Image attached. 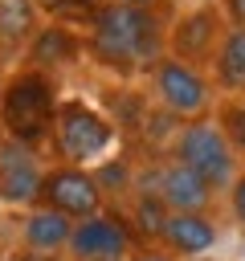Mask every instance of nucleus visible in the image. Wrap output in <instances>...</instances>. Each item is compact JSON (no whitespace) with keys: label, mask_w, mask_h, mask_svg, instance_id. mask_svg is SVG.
<instances>
[{"label":"nucleus","mask_w":245,"mask_h":261,"mask_svg":"<svg viewBox=\"0 0 245 261\" xmlns=\"http://www.w3.org/2000/svg\"><path fill=\"white\" fill-rule=\"evenodd\" d=\"M86 24H90L86 53L114 73H139V69L151 73V65L167 53V33L155 8L106 0Z\"/></svg>","instance_id":"nucleus-1"},{"label":"nucleus","mask_w":245,"mask_h":261,"mask_svg":"<svg viewBox=\"0 0 245 261\" xmlns=\"http://www.w3.org/2000/svg\"><path fill=\"white\" fill-rule=\"evenodd\" d=\"M57 118V86L41 69H16L0 90V126L8 139H20L29 147H41L53 135Z\"/></svg>","instance_id":"nucleus-2"},{"label":"nucleus","mask_w":245,"mask_h":261,"mask_svg":"<svg viewBox=\"0 0 245 261\" xmlns=\"http://www.w3.org/2000/svg\"><path fill=\"white\" fill-rule=\"evenodd\" d=\"M167 159L192 167L216 196H225L233 188V179L241 175V155L233 151V143L225 139V130L212 118H192L180 122L172 143H167Z\"/></svg>","instance_id":"nucleus-3"},{"label":"nucleus","mask_w":245,"mask_h":261,"mask_svg":"<svg viewBox=\"0 0 245 261\" xmlns=\"http://www.w3.org/2000/svg\"><path fill=\"white\" fill-rule=\"evenodd\" d=\"M118 130L106 114H98L90 102L82 98H65L57 102V118H53V151L61 163L74 167H94L102 155H110Z\"/></svg>","instance_id":"nucleus-4"},{"label":"nucleus","mask_w":245,"mask_h":261,"mask_svg":"<svg viewBox=\"0 0 245 261\" xmlns=\"http://www.w3.org/2000/svg\"><path fill=\"white\" fill-rule=\"evenodd\" d=\"M151 90H155V102L159 110H167L172 118L180 122H192V118H208V110H216V86L204 69L188 65V61H176V57H159L151 65Z\"/></svg>","instance_id":"nucleus-5"},{"label":"nucleus","mask_w":245,"mask_h":261,"mask_svg":"<svg viewBox=\"0 0 245 261\" xmlns=\"http://www.w3.org/2000/svg\"><path fill=\"white\" fill-rule=\"evenodd\" d=\"M225 33H229V20H225L220 4H192L167 29V57L204 69V65H212Z\"/></svg>","instance_id":"nucleus-6"},{"label":"nucleus","mask_w":245,"mask_h":261,"mask_svg":"<svg viewBox=\"0 0 245 261\" xmlns=\"http://www.w3.org/2000/svg\"><path fill=\"white\" fill-rule=\"evenodd\" d=\"M37 204L53 208V212H61L69 220H86V216H98L106 208V192L98 188V179H94L90 167L57 163V167H45Z\"/></svg>","instance_id":"nucleus-7"},{"label":"nucleus","mask_w":245,"mask_h":261,"mask_svg":"<svg viewBox=\"0 0 245 261\" xmlns=\"http://www.w3.org/2000/svg\"><path fill=\"white\" fill-rule=\"evenodd\" d=\"M41 179H45V163L37 147L0 135V204L33 208L41 196Z\"/></svg>","instance_id":"nucleus-8"},{"label":"nucleus","mask_w":245,"mask_h":261,"mask_svg":"<svg viewBox=\"0 0 245 261\" xmlns=\"http://www.w3.org/2000/svg\"><path fill=\"white\" fill-rule=\"evenodd\" d=\"M69 261H127L131 257V232L127 220L114 212H98L86 220H74L69 245H65Z\"/></svg>","instance_id":"nucleus-9"},{"label":"nucleus","mask_w":245,"mask_h":261,"mask_svg":"<svg viewBox=\"0 0 245 261\" xmlns=\"http://www.w3.org/2000/svg\"><path fill=\"white\" fill-rule=\"evenodd\" d=\"M147 192L159 196L167 212H208L212 200H216V192H212L192 167H184V163H176V159L159 163V167L147 175Z\"/></svg>","instance_id":"nucleus-10"},{"label":"nucleus","mask_w":245,"mask_h":261,"mask_svg":"<svg viewBox=\"0 0 245 261\" xmlns=\"http://www.w3.org/2000/svg\"><path fill=\"white\" fill-rule=\"evenodd\" d=\"M155 241L172 257H200L220 241V228H216L212 212H167V220L159 224Z\"/></svg>","instance_id":"nucleus-11"},{"label":"nucleus","mask_w":245,"mask_h":261,"mask_svg":"<svg viewBox=\"0 0 245 261\" xmlns=\"http://www.w3.org/2000/svg\"><path fill=\"white\" fill-rule=\"evenodd\" d=\"M82 49H86V41H82L69 24L49 20V24H41V33L33 37V45L24 49V65H29V69L49 73V69H57V65L78 61V57H82Z\"/></svg>","instance_id":"nucleus-12"},{"label":"nucleus","mask_w":245,"mask_h":261,"mask_svg":"<svg viewBox=\"0 0 245 261\" xmlns=\"http://www.w3.org/2000/svg\"><path fill=\"white\" fill-rule=\"evenodd\" d=\"M41 8L33 0H0V57H24L33 37L41 33Z\"/></svg>","instance_id":"nucleus-13"},{"label":"nucleus","mask_w":245,"mask_h":261,"mask_svg":"<svg viewBox=\"0 0 245 261\" xmlns=\"http://www.w3.org/2000/svg\"><path fill=\"white\" fill-rule=\"evenodd\" d=\"M69 232H74V220H69V216L33 204L29 216H24V224H20V245H24L29 253H49V257H53V253H65Z\"/></svg>","instance_id":"nucleus-14"},{"label":"nucleus","mask_w":245,"mask_h":261,"mask_svg":"<svg viewBox=\"0 0 245 261\" xmlns=\"http://www.w3.org/2000/svg\"><path fill=\"white\" fill-rule=\"evenodd\" d=\"M212 86L229 98H245V29H229L212 57Z\"/></svg>","instance_id":"nucleus-15"},{"label":"nucleus","mask_w":245,"mask_h":261,"mask_svg":"<svg viewBox=\"0 0 245 261\" xmlns=\"http://www.w3.org/2000/svg\"><path fill=\"white\" fill-rule=\"evenodd\" d=\"M212 122L225 130V139L233 143V151L245 155V98H225V102H216Z\"/></svg>","instance_id":"nucleus-16"},{"label":"nucleus","mask_w":245,"mask_h":261,"mask_svg":"<svg viewBox=\"0 0 245 261\" xmlns=\"http://www.w3.org/2000/svg\"><path fill=\"white\" fill-rule=\"evenodd\" d=\"M163 220H167V208H163V200H159V196H151V192L143 188V192L135 196V224H139L143 232H151V237H155Z\"/></svg>","instance_id":"nucleus-17"},{"label":"nucleus","mask_w":245,"mask_h":261,"mask_svg":"<svg viewBox=\"0 0 245 261\" xmlns=\"http://www.w3.org/2000/svg\"><path fill=\"white\" fill-rule=\"evenodd\" d=\"M225 196H229V212H233V220H237L241 232H245V167H241V175L233 179V188H229Z\"/></svg>","instance_id":"nucleus-18"},{"label":"nucleus","mask_w":245,"mask_h":261,"mask_svg":"<svg viewBox=\"0 0 245 261\" xmlns=\"http://www.w3.org/2000/svg\"><path fill=\"white\" fill-rule=\"evenodd\" d=\"M220 12L229 20V29H245V0H220Z\"/></svg>","instance_id":"nucleus-19"},{"label":"nucleus","mask_w":245,"mask_h":261,"mask_svg":"<svg viewBox=\"0 0 245 261\" xmlns=\"http://www.w3.org/2000/svg\"><path fill=\"white\" fill-rule=\"evenodd\" d=\"M102 4H106V0H65V4H61V12H78V16H86V20H90ZM61 12H57V16H61Z\"/></svg>","instance_id":"nucleus-20"},{"label":"nucleus","mask_w":245,"mask_h":261,"mask_svg":"<svg viewBox=\"0 0 245 261\" xmlns=\"http://www.w3.org/2000/svg\"><path fill=\"white\" fill-rule=\"evenodd\" d=\"M127 261H176L172 253H131Z\"/></svg>","instance_id":"nucleus-21"},{"label":"nucleus","mask_w":245,"mask_h":261,"mask_svg":"<svg viewBox=\"0 0 245 261\" xmlns=\"http://www.w3.org/2000/svg\"><path fill=\"white\" fill-rule=\"evenodd\" d=\"M33 4H37V8H41V12H53V16H57V12H61V4H65V0H33Z\"/></svg>","instance_id":"nucleus-22"},{"label":"nucleus","mask_w":245,"mask_h":261,"mask_svg":"<svg viewBox=\"0 0 245 261\" xmlns=\"http://www.w3.org/2000/svg\"><path fill=\"white\" fill-rule=\"evenodd\" d=\"M127 4H143V8H155V0H127Z\"/></svg>","instance_id":"nucleus-23"},{"label":"nucleus","mask_w":245,"mask_h":261,"mask_svg":"<svg viewBox=\"0 0 245 261\" xmlns=\"http://www.w3.org/2000/svg\"><path fill=\"white\" fill-rule=\"evenodd\" d=\"M192 4H216V0H192Z\"/></svg>","instance_id":"nucleus-24"},{"label":"nucleus","mask_w":245,"mask_h":261,"mask_svg":"<svg viewBox=\"0 0 245 261\" xmlns=\"http://www.w3.org/2000/svg\"><path fill=\"white\" fill-rule=\"evenodd\" d=\"M241 261H245V249H241Z\"/></svg>","instance_id":"nucleus-25"},{"label":"nucleus","mask_w":245,"mask_h":261,"mask_svg":"<svg viewBox=\"0 0 245 261\" xmlns=\"http://www.w3.org/2000/svg\"><path fill=\"white\" fill-rule=\"evenodd\" d=\"M0 90H4V82H0Z\"/></svg>","instance_id":"nucleus-26"}]
</instances>
